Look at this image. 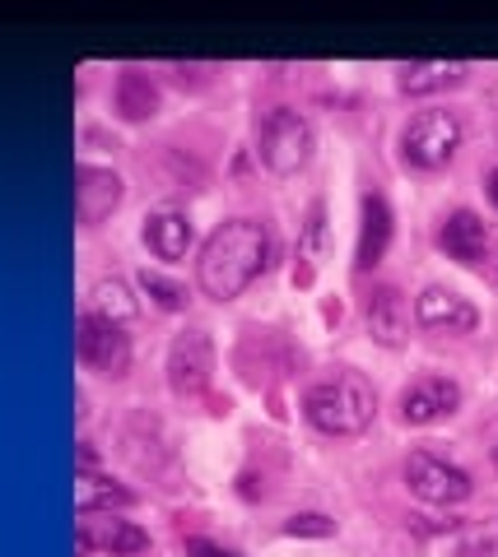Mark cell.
<instances>
[{
    "label": "cell",
    "mask_w": 498,
    "mask_h": 557,
    "mask_svg": "<svg viewBox=\"0 0 498 557\" xmlns=\"http://www.w3.org/2000/svg\"><path fill=\"white\" fill-rule=\"evenodd\" d=\"M112 102L126 121H149L159 112V89H154V79L145 70H122V79H117V89H112Z\"/></svg>",
    "instance_id": "18"
},
{
    "label": "cell",
    "mask_w": 498,
    "mask_h": 557,
    "mask_svg": "<svg viewBox=\"0 0 498 557\" xmlns=\"http://www.w3.org/2000/svg\"><path fill=\"white\" fill-rule=\"evenodd\" d=\"M270 228L262 219H229L205 237L201 260H196V284L205 298L233 302L256 284V274H266L270 265Z\"/></svg>",
    "instance_id": "1"
},
{
    "label": "cell",
    "mask_w": 498,
    "mask_h": 557,
    "mask_svg": "<svg viewBox=\"0 0 498 557\" xmlns=\"http://www.w3.org/2000/svg\"><path fill=\"white\" fill-rule=\"evenodd\" d=\"M461 409V386L452 376H415L401 391V423L405 428H428L438 418H452Z\"/></svg>",
    "instance_id": "8"
},
{
    "label": "cell",
    "mask_w": 498,
    "mask_h": 557,
    "mask_svg": "<svg viewBox=\"0 0 498 557\" xmlns=\"http://www.w3.org/2000/svg\"><path fill=\"white\" fill-rule=\"evenodd\" d=\"M438 247L452 260H461V265H479V260H489V251H494V233L475 209H452L438 228Z\"/></svg>",
    "instance_id": "11"
},
{
    "label": "cell",
    "mask_w": 498,
    "mask_h": 557,
    "mask_svg": "<svg viewBox=\"0 0 498 557\" xmlns=\"http://www.w3.org/2000/svg\"><path fill=\"white\" fill-rule=\"evenodd\" d=\"M80 548H102L112 557H135L149 548V534L131 520H98V525H84L80 530Z\"/></svg>",
    "instance_id": "15"
},
{
    "label": "cell",
    "mask_w": 498,
    "mask_h": 557,
    "mask_svg": "<svg viewBox=\"0 0 498 557\" xmlns=\"http://www.w3.org/2000/svg\"><path fill=\"white\" fill-rule=\"evenodd\" d=\"M89 311L102 321H112V325H126V321H135L141 302H135L126 278H98V284L89 288Z\"/></svg>",
    "instance_id": "19"
},
{
    "label": "cell",
    "mask_w": 498,
    "mask_h": 557,
    "mask_svg": "<svg viewBox=\"0 0 498 557\" xmlns=\"http://www.w3.org/2000/svg\"><path fill=\"white\" fill-rule=\"evenodd\" d=\"M284 534H336V525H331V520H326V516H294V520H289V525H284Z\"/></svg>",
    "instance_id": "21"
},
{
    "label": "cell",
    "mask_w": 498,
    "mask_h": 557,
    "mask_svg": "<svg viewBox=\"0 0 498 557\" xmlns=\"http://www.w3.org/2000/svg\"><path fill=\"white\" fill-rule=\"evenodd\" d=\"M313 121L294 108H270L266 121L256 126V153H262L266 172L275 177H294L313 159Z\"/></svg>",
    "instance_id": "3"
},
{
    "label": "cell",
    "mask_w": 498,
    "mask_h": 557,
    "mask_svg": "<svg viewBox=\"0 0 498 557\" xmlns=\"http://www.w3.org/2000/svg\"><path fill=\"white\" fill-rule=\"evenodd\" d=\"M126 196V182L112 168H75V219L84 228H98L102 219L117 214V205Z\"/></svg>",
    "instance_id": "9"
},
{
    "label": "cell",
    "mask_w": 498,
    "mask_h": 557,
    "mask_svg": "<svg viewBox=\"0 0 498 557\" xmlns=\"http://www.w3.org/2000/svg\"><path fill=\"white\" fill-rule=\"evenodd\" d=\"M75 348H80V362L98 376H126L131 368V339L122 325L94 317V311H84L80 325H75Z\"/></svg>",
    "instance_id": "6"
},
{
    "label": "cell",
    "mask_w": 498,
    "mask_h": 557,
    "mask_svg": "<svg viewBox=\"0 0 498 557\" xmlns=\"http://www.w3.org/2000/svg\"><path fill=\"white\" fill-rule=\"evenodd\" d=\"M415 321L434 335H471L479 325V311L461 298V293L442 288V284H428L420 298H415Z\"/></svg>",
    "instance_id": "10"
},
{
    "label": "cell",
    "mask_w": 498,
    "mask_h": 557,
    "mask_svg": "<svg viewBox=\"0 0 498 557\" xmlns=\"http://www.w3.org/2000/svg\"><path fill=\"white\" fill-rule=\"evenodd\" d=\"M141 288H145V293H149V298H154V302H159L163 311H182V307H186V288H178V284H168V278H163V274H149V270H145V274H141Z\"/></svg>",
    "instance_id": "20"
},
{
    "label": "cell",
    "mask_w": 498,
    "mask_h": 557,
    "mask_svg": "<svg viewBox=\"0 0 498 557\" xmlns=\"http://www.w3.org/2000/svg\"><path fill=\"white\" fill-rule=\"evenodd\" d=\"M466 61H405L397 70V89L410 98H424V94H442L452 84L466 79Z\"/></svg>",
    "instance_id": "14"
},
{
    "label": "cell",
    "mask_w": 498,
    "mask_h": 557,
    "mask_svg": "<svg viewBox=\"0 0 498 557\" xmlns=\"http://www.w3.org/2000/svg\"><path fill=\"white\" fill-rule=\"evenodd\" d=\"M303 413L326 437H359V432H368L377 413V395L359 372H336V376H321L303 395Z\"/></svg>",
    "instance_id": "2"
},
{
    "label": "cell",
    "mask_w": 498,
    "mask_h": 557,
    "mask_svg": "<svg viewBox=\"0 0 498 557\" xmlns=\"http://www.w3.org/2000/svg\"><path fill=\"white\" fill-rule=\"evenodd\" d=\"M387 242H391V209H387L382 196H364V228H359L354 265L359 270H373L377 260L387 256Z\"/></svg>",
    "instance_id": "16"
},
{
    "label": "cell",
    "mask_w": 498,
    "mask_h": 557,
    "mask_svg": "<svg viewBox=\"0 0 498 557\" xmlns=\"http://www.w3.org/2000/svg\"><path fill=\"white\" fill-rule=\"evenodd\" d=\"M131 502H135L131 487L102 479V474H94V469H80L75 474V507H80V516H94V511L112 516V507H131Z\"/></svg>",
    "instance_id": "17"
},
{
    "label": "cell",
    "mask_w": 498,
    "mask_h": 557,
    "mask_svg": "<svg viewBox=\"0 0 498 557\" xmlns=\"http://www.w3.org/2000/svg\"><path fill=\"white\" fill-rule=\"evenodd\" d=\"M168 386L178 395H205L215 381V344L205 330H186L168 344Z\"/></svg>",
    "instance_id": "7"
},
{
    "label": "cell",
    "mask_w": 498,
    "mask_h": 557,
    "mask_svg": "<svg viewBox=\"0 0 498 557\" xmlns=\"http://www.w3.org/2000/svg\"><path fill=\"white\" fill-rule=\"evenodd\" d=\"M192 242H196V228L186 214H178V209H159V214L145 219V247L159 260H186Z\"/></svg>",
    "instance_id": "13"
},
{
    "label": "cell",
    "mask_w": 498,
    "mask_h": 557,
    "mask_svg": "<svg viewBox=\"0 0 498 557\" xmlns=\"http://www.w3.org/2000/svg\"><path fill=\"white\" fill-rule=\"evenodd\" d=\"M405 483L420 502H428V507H457V502H466L475 493L466 469L434 456V450H415V456L405 460Z\"/></svg>",
    "instance_id": "5"
},
{
    "label": "cell",
    "mask_w": 498,
    "mask_h": 557,
    "mask_svg": "<svg viewBox=\"0 0 498 557\" xmlns=\"http://www.w3.org/2000/svg\"><path fill=\"white\" fill-rule=\"evenodd\" d=\"M364 325L377 344L387 348H401L410 335V302L397 284H377L368 298H364Z\"/></svg>",
    "instance_id": "12"
},
{
    "label": "cell",
    "mask_w": 498,
    "mask_h": 557,
    "mask_svg": "<svg viewBox=\"0 0 498 557\" xmlns=\"http://www.w3.org/2000/svg\"><path fill=\"white\" fill-rule=\"evenodd\" d=\"M186 557H238V553H229V548H219V544H210V539H186Z\"/></svg>",
    "instance_id": "22"
},
{
    "label": "cell",
    "mask_w": 498,
    "mask_h": 557,
    "mask_svg": "<svg viewBox=\"0 0 498 557\" xmlns=\"http://www.w3.org/2000/svg\"><path fill=\"white\" fill-rule=\"evenodd\" d=\"M457 145H461V121H457V112H442V108L410 116L401 131V159L424 172L452 163Z\"/></svg>",
    "instance_id": "4"
},
{
    "label": "cell",
    "mask_w": 498,
    "mask_h": 557,
    "mask_svg": "<svg viewBox=\"0 0 498 557\" xmlns=\"http://www.w3.org/2000/svg\"><path fill=\"white\" fill-rule=\"evenodd\" d=\"M485 190H489V200H494V209H498V168L485 172Z\"/></svg>",
    "instance_id": "23"
}]
</instances>
